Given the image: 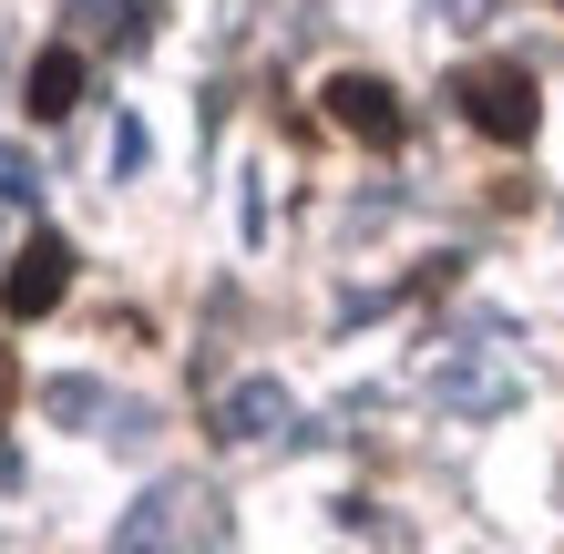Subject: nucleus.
<instances>
[{"label": "nucleus", "instance_id": "3", "mask_svg": "<svg viewBox=\"0 0 564 554\" xmlns=\"http://www.w3.org/2000/svg\"><path fill=\"white\" fill-rule=\"evenodd\" d=\"M328 123L359 134L370 154H390V144H401V93H390L380 73H339V83H328Z\"/></svg>", "mask_w": 564, "mask_h": 554}, {"label": "nucleus", "instance_id": "6", "mask_svg": "<svg viewBox=\"0 0 564 554\" xmlns=\"http://www.w3.org/2000/svg\"><path fill=\"white\" fill-rule=\"evenodd\" d=\"M21 104L42 113V123H62V113L83 104V52H62V42H52V52H42V62L21 73Z\"/></svg>", "mask_w": 564, "mask_h": 554}, {"label": "nucleus", "instance_id": "4", "mask_svg": "<svg viewBox=\"0 0 564 554\" xmlns=\"http://www.w3.org/2000/svg\"><path fill=\"white\" fill-rule=\"evenodd\" d=\"M185 513H195V493H175V482H164V493H144V503L113 524V554H175Z\"/></svg>", "mask_w": 564, "mask_h": 554}, {"label": "nucleus", "instance_id": "2", "mask_svg": "<svg viewBox=\"0 0 564 554\" xmlns=\"http://www.w3.org/2000/svg\"><path fill=\"white\" fill-rule=\"evenodd\" d=\"M73 268H83L73 237H31L11 268H0V308H11V318H52V308H62V287H73Z\"/></svg>", "mask_w": 564, "mask_h": 554}, {"label": "nucleus", "instance_id": "8", "mask_svg": "<svg viewBox=\"0 0 564 554\" xmlns=\"http://www.w3.org/2000/svg\"><path fill=\"white\" fill-rule=\"evenodd\" d=\"M42 411H52V421H93V411H104V380H83V370H73V380H52V390H42Z\"/></svg>", "mask_w": 564, "mask_h": 554}, {"label": "nucleus", "instance_id": "10", "mask_svg": "<svg viewBox=\"0 0 564 554\" xmlns=\"http://www.w3.org/2000/svg\"><path fill=\"white\" fill-rule=\"evenodd\" d=\"M31 195H42V165L21 144H0V206H31Z\"/></svg>", "mask_w": 564, "mask_h": 554}, {"label": "nucleus", "instance_id": "1", "mask_svg": "<svg viewBox=\"0 0 564 554\" xmlns=\"http://www.w3.org/2000/svg\"><path fill=\"white\" fill-rule=\"evenodd\" d=\"M452 104L462 123H473L482 144H534V123H544V93L523 62H473V73H452Z\"/></svg>", "mask_w": 564, "mask_h": 554}, {"label": "nucleus", "instance_id": "11", "mask_svg": "<svg viewBox=\"0 0 564 554\" xmlns=\"http://www.w3.org/2000/svg\"><path fill=\"white\" fill-rule=\"evenodd\" d=\"M11 401H21V360L0 349V421H11Z\"/></svg>", "mask_w": 564, "mask_h": 554}, {"label": "nucleus", "instance_id": "5", "mask_svg": "<svg viewBox=\"0 0 564 554\" xmlns=\"http://www.w3.org/2000/svg\"><path fill=\"white\" fill-rule=\"evenodd\" d=\"M278 421H288V390H278V380H237V390L216 401V442H268Z\"/></svg>", "mask_w": 564, "mask_h": 554}, {"label": "nucleus", "instance_id": "9", "mask_svg": "<svg viewBox=\"0 0 564 554\" xmlns=\"http://www.w3.org/2000/svg\"><path fill=\"white\" fill-rule=\"evenodd\" d=\"M83 31H113V42H144V11H123V0H73Z\"/></svg>", "mask_w": 564, "mask_h": 554}, {"label": "nucleus", "instance_id": "7", "mask_svg": "<svg viewBox=\"0 0 564 554\" xmlns=\"http://www.w3.org/2000/svg\"><path fill=\"white\" fill-rule=\"evenodd\" d=\"M442 401H452V411H503V401H513V370L452 360V370H442Z\"/></svg>", "mask_w": 564, "mask_h": 554}]
</instances>
